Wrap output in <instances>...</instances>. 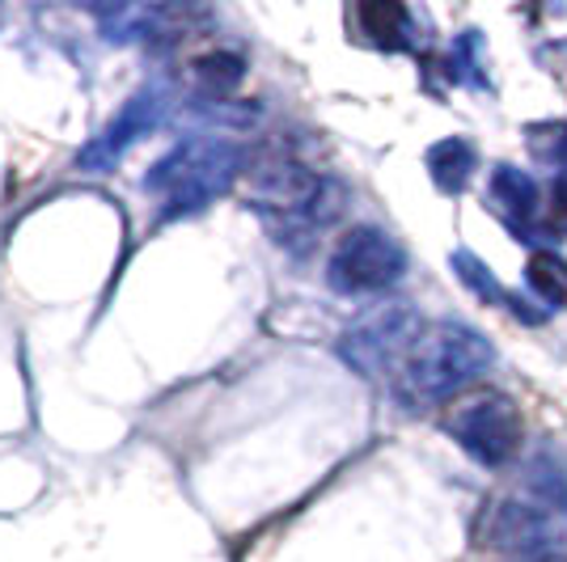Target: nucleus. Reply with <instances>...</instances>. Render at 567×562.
I'll use <instances>...</instances> for the list:
<instances>
[{
    "instance_id": "423d86ee",
    "label": "nucleus",
    "mask_w": 567,
    "mask_h": 562,
    "mask_svg": "<svg viewBox=\"0 0 567 562\" xmlns=\"http://www.w3.org/2000/svg\"><path fill=\"white\" fill-rule=\"evenodd\" d=\"M406 271V254L394 237L373 225H360L339 237V246L327 258V283L343 296H369L394 288Z\"/></svg>"
},
{
    "instance_id": "f257e3e1",
    "label": "nucleus",
    "mask_w": 567,
    "mask_h": 562,
    "mask_svg": "<svg viewBox=\"0 0 567 562\" xmlns=\"http://www.w3.org/2000/svg\"><path fill=\"white\" fill-rule=\"evenodd\" d=\"M250 199L284 246L306 241L343 211V187L284 148H271L250 165Z\"/></svg>"
},
{
    "instance_id": "2eb2a0df",
    "label": "nucleus",
    "mask_w": 567,
    "mask_h": 562,
    "mask_svg": "<svg viewBox=\"0 0 567 562\" xmlns=\"http://www.w3.org/2000/svg\"><path fill=\"white\" fill-rule=\"evenodd\" d=\"M453 271H457V280L466 283L474 296H483V301H492V305H517V301L499 288L496 275H492V271H487L471 250H457V254H453Z\"/></svg>"
},
{
    "instance_id": "9d476101",
    "label": "nucleus",
    "mask_w": 567,
    "mask_h": 562,
    "mask_svg": "<svg viewBox=\"0 0 567 562\" xmlns=\"http://www.w3.org/2000/svg\"><path fill=\"white\" fill-rule=\"evenodd\" d=\"M474 165H478V153H474V144L462 140V136L436 140L427 148V174H432V183L445 190V195H457V190L471 187Z\"/></svg>"
},
{
    "instance_id": "dca6fc26",
    "label": "nucleus",
    "mask_w": 567,
    "mask_h": 562,
    "mask_svg": "<svg viewBox=\"0 0 567 562\" xmlns=\"http://www.w3.org/2000/svg\"><path fill=\"white\" fill-rule=\"evenodd\" d=\"M543 225H546V233L567 237V178H555V183H550V195H546V204H543Z\"/></svg>"
},
{
    "instance_id": "f03ea898",
    "label": "nucleus",
    "mask_w": 567,
    "mask_h": 562,
    "mask_svg": "<svg viewBox=\"0 0 567 562\" xmlns=\"http://www.w3.org/2000/svg\"><path fill=\"white\" fill-rule=\"evenodd\" d=\"M246 169L241 144L220 140V136H195V140L174 144L166 157H157L153 169L144 174V190L162 199V216H195L220 195H229Z\"/></svg>"
},
{
    "instance_id": "39448f33",
    "label": "nucleus",
    "mask_w": 567,
    "mask_h": 562,
    "mask_svg": "<svg viewBox=\"0 0 567 562\" xmlns=\"http://www.w3.org/2000/svg\"><path fill=\"white\" fill-rule=\"evenodd\" d=\"M445 427H450L453 440L487 469L508 466L520 452V440H525L520 406L508 394H496V389H478L471 398H457Z\"/></svg>"
},
{
    "instance_id": "f8f14e48",
    "label": "nucleus",
    "mask_w": 567,
    "mask_h": 562,
    "mask_svg": "<svg viewBox=\"0 0 567 562\" xmlns=\"http://www.w3.org/2000/svg\"><path fill=\"white\" fill-rule=\"evenodd\" d=\"M525 283L543 296L546 305H567V262L555 254H546V250H538V254H529V262H525Z\"/></svg>"
},
{
    "instance_id": "6e6552de",
    "label": "nucleus",
    "mask_w": 567,
    "mask_h": 562,
    "mask_svg": "<svg viewBox=\"0 0 567 562\" xmlns=\"http://www.w3.org/2000/svg\"><path fill=\"white\" fill-rule=\"evenodd\" d=\"M478 541L492 550H517V554H543L555 545V524L543 508L529 503H492L478 520Z\"/></svg>"
},
{
    "instance_id": "20e7f679",
    "label": "nucleus",
    "mask_w": 567,
    "mask_h": 562,
    "mask_svg": "<svg viewBox=\"0 0 567 562\" xmlns=\"http://www.w3.org/2000/svg\"><path fill=\"white\" fill-rule=\"evenodd\" d=\"M420 309L406 301H381L369 313H360L352 326L339 334V355L352 373L381 381V376H399L406 355L415 352L420 334H424Z\"/></svg>"
},
{
    "instance_id": "0eeeda50",
    "label": "nucleus",
    "mask_w": 567,
    "mask_h": 562,
    "mask_svg": "<svg viewBox=\"0 0 567 562\" xmlns=\"http://www.w3.org/2000/svg\"><path fill=\"white\" fill-rule=\"evenodd\" d=\"M162 118H166V90H162V85H141L136 94L118 106V115L76 153V169L106 174V169H111L132 144L141 140V136H148Z\"/></svg>"
},
{
    "instance_id": "1a4fd4ad",
    "label": "nucleus",
    "mask_w": 567,
    "mask_h": 562,
    "mask_svg": "<svg viewBox=\"0 0 567 562\" xmlns=\"http://www.w3.org/2000/svg\"><path fill=\"white\" fill-rule=\"evenodd\" d=\"M492 208L504 216V225L508 229H517V233H529L534 225H538V208H543V199H538V183L517 169V165H496L492 169Z\"/></svg>"
},
{
    "instance_id": "9b49d317",
    "label": "nucleus",
    "mask_w": 567,
    "mask_h": 562,
    "mask_svg": "<svg viewBox=\"0 0 567 562\" xmlns=\"http://www.w3.org/2000/svg\"><path fill=\"white\" fill-rule=\"evenodd\" d=\"M355 22H360V30L378 48H406L411 43V13H406V4H394V0L360 4L355 9Z\"/></svg>"
},
{
    "instance_id": "ddd939ff",
    "label": "nucleus",
    "mask_w": 567,
    "mask_h": 562,
    "mask_svg": "<svg viewBox=\"0 0 567 562\" xmlns=\"http://www.w3.org/2000/svg\"><path fill=\"white\" fill-rule=\"evenodd\" d=\"M195 76H199V85L208 94L220 97L246 76V64H241V55H234V51H213V55H199L195 60Z\"/></svg>"
},
{
    "instance_id": "4468645a",
    "label": "nucleus",
    "mask_w": 567,
    "mask_h": 562,
    "mask_svg": "<svg viewBox=\"0 0 567 562\" xmlns=\"http://www.w3.org/2000/svg\"><path fill=\"white\" fill-rule=\"evenodd\" d=\"M525 148L550 169H564L567 178V123L564 118H550V123H534L525 132Z\"/></svg>"
},
{
    "instance_id": "7ed1b4c3",
    "label": "nucleus",
    "mask_w": 567,
    "mask_h": 562,
    "mask_svg": "<svg viewBox=\"0 0 567 562\" xmlns=\"http://www.w3.org/2000/svg\"><path fill=\"white\" fill-rule=\"evenodd\" d=\"M492 364H496V347L487 343V334L462 322H432L402 364L399 398L406 406L445 402L474 385Z\"/></svg>"
}]
</instances>
